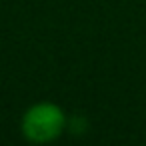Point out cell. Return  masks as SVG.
Segmentation results:
<instances>
[{"mask_svg":"<svg viewBox=\"0 0 146 146\" xmlns=\"http://www.w3.org/2000/svg\"><path fill=\"white\" fill-rule=\"evenodd\" d=\"M22 128L32 142H48L62 132L64 114L54 104H38L26 112Z\"/></svg>","mask_w":146,"mask_h":146,"instance_id":"obj_1","label":"cell"}]
</instances>
